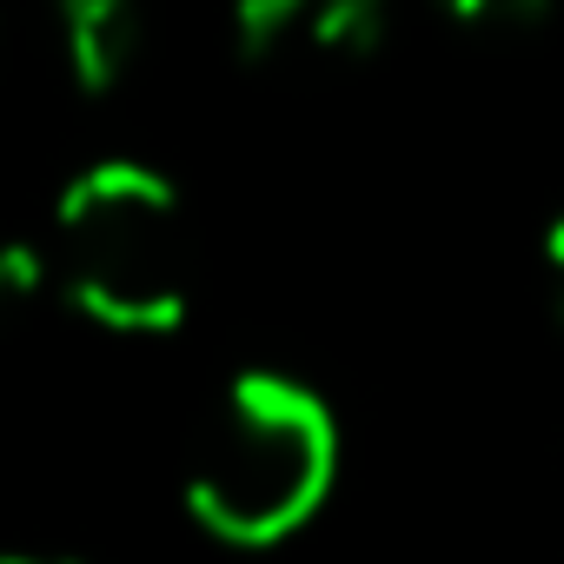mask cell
<instances>
[{"instance_id": "cell-2", "label": "cell", "mask_w": 564, "mask_h": 564, "mask_svg": "<svg viewBox=\"0 0 564 564\" xmlns=\"http://www.w3.org/2000/svg\"><path fill=\"white\" fill-rule=\"evenodd\" d=\"M54 293L107 333H173L193 300V232L180 193L140 160H100L67 180L54 226Z\"/></svg>"}, {"instance_id": "cell-5", "label": "cell", "mask_w": 564, "mask_h": 564, "mask_svg": "<svg viewBox=\"0 0 564 564\" xmlns=\"http://www.w3.org/2000/svg\"><path fill=\"white\" fill-rule=\"evenodd\" d=\"M438 8L471 34H531L551 14V0H438Z\"/></svg>"}, {"instance_id": "cell-4", "label": "cell", "mask_w": 564, "mask_h": 564, "mask_svg": "<svg viewBox=\"0 0 564 564\" xmlns=\"http://www.w3.org/2000/svg\"><path fill=\"white\" fill-rule=\"evenodd\" d=\"M47 47L80 94H107L147 47L140 0H47Z\"/></svg>"}, {"instance_id": "cell-3", "label": "cell", "mask_w": 564, "mask_h": 564, "mask_svg": "<svg viewBox=\"0 0 564 564\" xmlns=\"http://www.w3.org/2000/svg\"><path fill=\"white\" fill-rule=\"evenodd\" d=\"M392 0H232V47L252 67H339L379 47Z\"/></svg>"}, {"instance_id": "cell-1", "label": "cell", "mask_w": 564, "mask_h": 564, "mask_svg": "<svg viewBox=\"0 0 564 564\" xmlns=\"http://www.w3.org/2000/svg\"><path fill=\"white\" fill-rule=\"evenodd\" d=\"M339 478L333 405L286 372H239L186 465V511L219 544H279L293 538Z\"/></svg>"}, {"instance_id": "cell-6", "label": "cell", "mask_w": 564, "mask_h": 564, "mask_svg": "<svg viewBox=\"0 0 564 564\" xmlns=\"http://www.w3.org/2000/svg\"><path fill=\"white\" fill-rule=\"evenodd\" d=\"M544 293H551V306H557V319H564V213H557L551 232H544Z\"/></svg>"}, {"instance_id": "cell-7", "label": "cell", "mask_w": 564, "mask_h": 564, "mask_svg": "<svg viewBox=\"0 0 564 564\" xmlns=\"http://www.w3.org/2000/svg\"><path fill=\"white\" fill-rule=\"evenodd\" d=\"M0 564H74V557H0Z\"/></svg>"}]
</instances>
